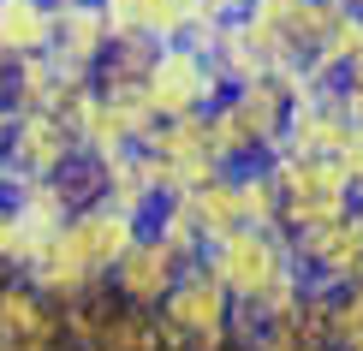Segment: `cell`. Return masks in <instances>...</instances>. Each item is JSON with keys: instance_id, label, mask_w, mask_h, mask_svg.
Instances as JSON below:
<instances>
[{"instance_id": "obj_26", "label": "cell", "mask_w": 363, "mask_h": 351, "mask_svg": "<svg viewBox=\"0 0 363 351\" xmlns=\"http://www.w3.org/2000/svg\"><path fill=\"white\" fill-rule=\"evenodd\" d=\"M250 351H315V345H304V340H292V333H280V328H268L262 340H256Z\"/></svg>"}, {"instance_id": "obj_7", "label": "cell", "mask_w": 363, "mask_h": 351, "mask_svg": "<svg viewBox=\"0 0 363 351\" xmlns=\"http://www.w3.org/2000/svg\"><path fill=\"white\" fill-rule=\"evenodd\" d=\"M161 322H167L191 351H220V345H233V298H226V286L215 274L196 262V268L179 274V286L167 292Z\"/></svg>"}, {"instance_id": "obj_30", "label": "cell", "mask_w": 363, "mask_h": 351, "mask_svg": "<svg viewBox=\"0 0 363 351\" xmlns=\"http://www.w3.org/2000/svg\"><path fill=\"white\" fill-rule=\"evenodd\" d=\"M334 351H363V328H357V333H345V340H340Z\"/></svg>"}, {"instance_id": "obj_34", "label": "cell", "mask_w": 363, "mask_h": 351, "mask_svg": "<svg viewBox=\"0 0 363 351\" xmlns=\"http://www.w3.org/2000/svg\"><path fill=\"white\" fill-rule=\"evenodd\" d=\"M345 6H357V12H363V0H345Z\"/></svg>"}, {"instance_id": "obj_12", "label": "cell", "mask_w": 363, "mask_h": 351, "mask_svg": "<svg viewBox=\"0 0 363 351\" xmlns=\"http://www.w3.org/2000/svg\"><path fill=\"white\" fill-rule=\"evenodd\" d=\"M60 303H48L24 274L0 286V351H60Z\"/></svg>"}, {"instance_id": "obj_9", "label": "cell", "mask_w": 363, "mask_h": 351, "mask_svg": "<svg viewBox=\"0 0 363 351\" xmlns=\"http://www.w3.org/2000/svg\"><path fill=\"white\" fill-rule=\"evenodd\" d=\"M292 262L310 286H334V292L357 286L363 280V221H357V208L328 221V226L292 233Z\"/></svg>"}, {"instance_id": "obj_33", "label": "cell", "mask_w": 363, "mask_h": 351, "mask_svg": "<svg viewBox=\"0 0 363 351\" xmlns=\"http://www.w3.org/2000/svg\"><path fill=\"white\" fill-rule=\"evenodd\" d=\"M345 292H357V298H363V280H357V286H345Z\"/></svg>"}, {"instance_id": "obj_6", "label": "cell", "mask_w": 363, "mask_h": 351, "mask_svg": "<svg viewBox=\"0 0 363 351\" xmlns=\"http://www.w3.org/2000/svg\"><path fill=\"white\" fill-rule=\"evenodd\" d=\"M143 96H149V108H155V119H191V113L215 108L226 96V84H220L215 60L203 48H191V42H161L155 66H149V78H143Z\"/></svg>"}, {"instance_id": "obj_15", "label": "cell", "mask_w": 363, "mask_h": 351, "mask_svg": "<svg viewBox=\"0 0 363 351\" xmlns=\"http://www.w3.org/2000/svg\"><path fill=\"white\" fill-rule=\"evenodd\" d=\"M54 48V6L48 0H0V66H24Z\"/></svg>"}, {"instance_id": "obj_32", "label": "cell", "mask_w": 363, "mask_h": 351, "mask_svg": "<svg viewBox=\"0 0 363 351\" xmlns=\"http://www.w3.org/2000/svg\"><path fill=\"white\" fill-rule=\"evenodd\" d=\"M48 6H78V0H48Z\"/></svg>"}, {"instance_id": "obj_19", "label": "cell", "mask_w": 363, "mask_h": 351, "mask_svg": "<svg viewBox=\"0 0 363 351\" xmlns=\"http://www.w3.org/2000/svg\"><path fill=\"white\" fill-rule=\"evenodd\" d=\"M149 233L167 244V250H173L185 268H196V262L208 256V238H203V226H196V215H191V203H185V196H167V203H161L155 215H149Z\"/></svg>"}, {"instance_id": "obj_20", "label": "cell", "mask_w": 363, "mask_h": 351, "mask_svg": "<svg viewBox=\"0 0 363 351\" xmlns=\"http://www.w3.org/2000/svg\"><path fill=\"white\" fill-rule=\"evenodd\" d=\"M238 208H245V226H256V233H286L280 226V179L268 161L256 167H238Z\"/></svg>"}, {"instance_id": "obj_10", "label": "cell", "mask_w": 363, "mask_h": 351, "mask_svg": "<svg viewBox=\"0 0 363 351\" xmlns=\"http://www.w3.org/2000/svg\"><path fill=\"white\" fill-rule=\"evenodd\" d=\"M143 149H155V161L167 167V196H191L196 185H208V179L226 173L220 155H215V143H208V113L161 119Z\"/></svg>"}, {"instance_id": "obj_3", "label": "cell", "mask_w": 363, "mask_h": 351, "mask_svg": "<svg viewBox=\"0 0 363 351\" xmlns=\"http://www.w3.org/2000/svg\"><path fill=\"white\" fill-rule=\"evenodd\" d=\"M345 12L357 6H345V0H250V12L238 24L262 48L268 72H304L322 54V42L345 24Z\"/></svg>"}, {"instance_id": "obj_31", "label": "cell", "mask_w": 363, "mask_h": 351, "mask_svg": "<svg viewBox=\"0 0 363 351\" xmlns=\"http://www.w3.org/2000/svg\"><path fill=\"white\" fill-rule=\"evenodd\" d=\"M220 351H250V345H238V340H233V345H220Z\"/></svg>"}, {"instance_id": "obj_25", "label": "cell", "mask_w": 363, "mask_h": 351, "mask_svg": "<svg viewBox=\"0 0 363 351\" xmlns=\"http://www.w3.org/2000/svg\"><path fill=\"white\" fill-rule=\"evenodd\" d=\"M334 89H340L345 113H352V126H363V66H352V72H345V78H340Z\"/></svg>"}, {"instance_id": "obj_28", "label": "cell", "mask_w": 363, "mask_h": 351, "mask_svg": "<svg viewBox=\"0 0 363 351\" xmlns=\"http://www.w3.org/2000/svg\"><path fill=\"white\" fill-rule=\"evenodd\" d=\"M0 113H12V66H0Z\"/></svg>"}, {"instance_id": "obj_16", "label": "cell", "mask_w": 363, "mask_h": 351, "mask_svg": "<svg viewBox=\"0 0 363 351\" xmlns=\"http://www.w3.org/2000/svg\"><path fill=\"white\" fill-rule=\"evenodd\" d=\"M6 196H12V208H18V226H24V238H30V250H48L54 233L72 221V203L60 196L54 179H6ZM36 268V262H30Z\"/></svg>"}, {"instance_id": "obj_2", "label": "cell", "mask_w": 363, "mask_h": 351, "mask_svg": "<svg viewBox=\"0 0 363 351\" xmlns=\"http://www.w3.org/2000/svg\"><path fill=\"white\" fill-rule=\"evenodd\" d=\"M310 89L304 72H268L256 84H238L208 108V143L226 173L238 167H256V161H274L280 143H286V113L292 101Z\"/></svg>"}, {"instance_id": "obj_4", "label": "cell", "mask_w": 363, "mask_h": 351, "mask_svg": "<svg viewBox=\"0 0 363 351\" xmlns=\"http://www.w3.org/2000/svg\"><path fill=\"white\" fill-rule=\"evenodd\" d=\"M203 268L226 286L233 310H256L280 280H292V274H298L292 238H286V233H256V226H238V233L215 238V244H208V256H203Z\"/></svg>"}, {"instance_id": "obj_29", "label": "cell", "mask_w": 363, "mask_h": 351, "mask_svg": "<svg viewBox=\"0 0 363 351\" xmlns=\"http://www.w3.org/2000/svg\"><path fill=\"white\" fill-rule=\"evenodd\" d=\"M0 191H6V113H0Z\"/></svg>"}, {"instance_id": "obj_14", "label": "cell", "mask_w": 363, "mask_h": 351, "mask_svg": "<svg viewBox=\"0 0 363 351\" xmlns=\"http://www.w3.org/2000/svg\"><path fill=\"white\" fill-rule=\"evenodd\" d=\"M179 274H185V262H179L167 244L143 226V238L131 244V256L108 274V280H113V292L125 298V303H138V310H161V303H167V292L179 286Z\"/></svg>"}, {"instance_id": "obj_22", "label": "cell", "mask_w": 363, "mask_h": 351, "mask_svg": "<svg viewBox=\"0 0 363 351\" xmlns=\"http://www.w3.org/2000/svg\"><path fill=\"white\" fill-rule=\"evenodd\" d=\"M54 89H60V66H54L48 54H42V60H24V66H12V113L48 108Z\"/></svg>"}, {"instance_id": "obj_24", "label": "cell", "mask_w": 363, "mask_h": 351, "mask_svg": "<svg viewBox=\"0 0 363 351\" xmlns=\"http://www.w3.org/2000/svg\"><path fill=\"white\" fill-rule=\"evenodd\" d=\"M340 173H345V185H352V196H363V126H352V137H345V149H340Z\"/></svg>"}, {"instance_id": "obj_18", "label": "cell", "mask_w": 363, "mask_h": 351, "mask_svg": "<svg viewBox=\"0 0 363 351\" xmlns=\"http://www.w3.org/2000/svg\"><path fill=\"white\" fill-rule=\"evenodd\" d=\"M185 203H191V215H196V226H203L208 244L245 226V208H238V179H233V173H220V179H208V185H196Z\"/></svg>"}, {"instance_id": "obj_35", "label": "cell", "mask_w": 363, "mask_h": 351, "mask_svg": "<svg viewBox=\"0 0 363 351\" xmlns=\"http://www.w3.org/2000/svg\"><path fill=\"white\" fill-rule=\"evenodd\" d=\"M357 221H363V196H357Z\"/></svg>"}, {"instance_id": "obj_21", "label": "cell", "mask_w": 363, "mask_h": 351, "mask_svg": "<svg viewBox=\"0 0 363 351\" xmlns=\"http://www.w3.org/2000/svg\"><path fill=\"white\" fill-rule=\"evenodd\" d=\"M131 18L149 42H185L203 18V0H131Z\"/></svg>"}, {"instance_id": "obj_27", "label": "cell", "mask_w": 363, "mask_h": 351, "mask_svg": "<svg viewBox=\"0 0 363 351\" xmlns=\"http://www.w3.org/2000/svg\"><path fill=\"white\" fill-rule=\"evenodd\" d=\"M203 12H215V18H245L250 0H203Z\"/></svg>"}, {"instance_id": "obj_23", "label": "cell", "mask_w": 363, "mask_h": 351, "mask_svg": "<svg viewBox=\"0 0 363 351\" xmlns=\"http://www.w3.org/2000/svg\"><path fill=\"white\" fill-rule=\"evenodd\" d=\"M0 262H6L12 274H30V262H36V250H30V238L18 226V208H12L6 191H0Z\"/></svg>"}, {"instance_id": "obj_1", "label": "cell", "mask_w": 363, "mask_h": 351, "mask_svg": "<svg viewBox=\"0 0 363 351\" xmlns=\"http://www.w3.org/2000/svg\"><path fill=\"white\" fill-rule=\"evenodd\" d=\"M138 238H143V221L119 215L113 203H89V208H78V215L54 233V244L36 256V268H30L24 280L48 303H72L96 280H108V274L131 256Z\"/></svg>"}, {"instance_id": "obj_17", "label": "cell", "mask_w": 363, "mask_h": 351, "mask_svg": "<svg viewBox=\"0 0 363 351\" xmlns=\"http://www.w3.org/2000/svg\"><path fill=\"white\" fill-rule=\"evenodd\" d=\"M72 131H78V149H84V155H96V161H113V155H125V149H138L131 119L119 113L113 101L101 96V89H96V101L84 108V119H78Z\"/></svg>"}, {"instance_id": "obj_11", "label": "cell", "mask_w": 363, "mask_h": 351, "mask_svg": "<svg viewBox=\"0 0 363 351\" xmlns=\"http://www.w3.org/2000/svg\"><path fill=\"white\" fill-rule=\"evenodd\" d=\"M345 137H352V113H345L340 89H334V84H310L304 96L292 101V113H286V143H280V155L334 161L340 149H345Z\"/></svg>"}, {"instance_id": "obj_13", "label": "cell", "mask_w": 363, "mask_h": 351, "mask_svg": "<svg viewBox=\"0 0 363 351\" xmlns=\"http://www.w3.org/2000/svg\"><path fill=\"white\" fill-rule=\"evenodd\" d=\"M108 48H113V30H108L96 0L54 6V48H48V60L60 66V78H96Z\"/></svg>"}, {"instance_id": "obj_5", "label": "cell", "mask_w": 363, "mask_h": 351, "mask_svg": "<svg viewBox=\"0 0 363 351\" xmlns=\"http://www.w3.org/2000/svg\"><path fill=\"white\" fill-rule=\"evenodd\" d=\"M280 179V226L286 238L292 233H310V226H328L340 215H352L357 196L345 185L340 161H315V155H274L268 161Z\"/></svg>"}, {"instance_id": "obj_8", "label": "cell", "mask_w": 363, "mask_h": 351, "mask_svg": "<svg viewBox=\"0 0 363 351\" xmlns=\"http://www.w3.org/2000/svg\"><path fill=\"white\" fill-rule=\"evenodd\" d=\"M78 155V131L60 113H6V179H60Z\"/></svg>"}]
</instances>
